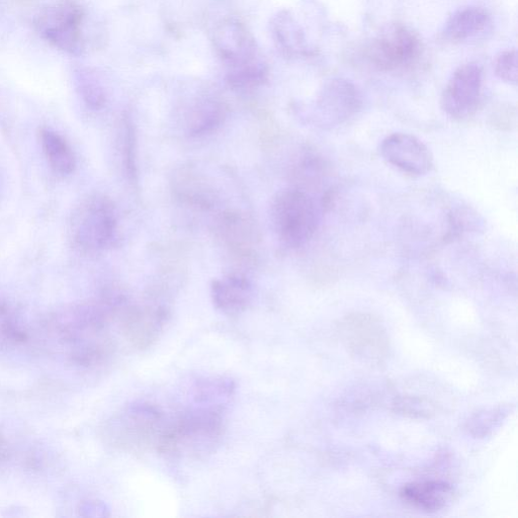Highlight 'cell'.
I'll list each match as a JSON object with an SVG mask.
<instances>
[{
    "instance_id": "6da1fadb",
    "label": "cell",
    "mask_w": 518,
    "mask_h": 518,
    "mask_svg": "<svg viewBox=\"0 0 518 518\" xmlns=\"http://www.w3.org/2000/svg\"><path fill=\"white\" fill-rule=\"evenodd\" d=\"M223 434L222 408L206 405L167 422L156 451L168 457L201 459L216 450Z\"/></svg>"
},
{
    "instance_id": "7a4b0ae2",
    "label": "cell",
    "mask_w": 518,
    "mask_h": 518,
    "mask_svg": "<svg viewBox=\"0 0 518 518\" xmlns=\"http://www.w3.org/2000/svg\"><path fill=\"white\" fill-rule=\"evenodd\" d=\"M213 41L232 89L253 90L268 80V64L243 24L236 20L223 21L216 28Z\"/></svg>"
},
{
    "instance_id": "3957f363",
    "label": "cell",
    "mask_w": 518,
    "mask_h": 518,
    "mask_svg": "<svg viewBox=\"0 0 518 518\" xmlns=\"http://www.w3.org/2000/svg\"><path fill=\"white\" fill-rule=\"evenodd\" d=\"M271 217L278 238L290 248L306 245L319 223L313 198L298 188L284 190L275 197Z\"/></svg>"
},
{
    "instance_id": "277c9868",
    "label": "cell",
    "mask_w": 518,
    "mask_h": 518,
    "mask_svg": "<svg viewBox=\"0 0 518 518\" xmlns=\"http://www.w3.org/2000/svg\"><path fill=\"white\" fill-rule=\"evenodd\" d=\"M166 424L162 412L154 405L134 403L112 421L110 439L116 447L131 454L156 450Z\"/></svg>"
},
{
    "instance_id": "5b68a950",
    "label": "cell",
    "mask_w": 518,
    "mask_h": 518,
    "mask_svg": "<svg viewBox=\"0 0 518 518\" xmlns=\"http://www.w3.org/2000/svg\"><path fill=\"white\" fill-rule=\"evenodd\" d=\"M118 228L116 207L105 197L86 200L73 216V237L86 249L100 250L112 246L117 239Z\"/></svg>"
},
{
    "instance_id": "8992f818",
    "label": "cell",
    "mask_w": 518,
    "mask_h": 518,
    "mask_svg": "<svg viewBox=\"0 0 518 518\" xmlns=\"http://www.w3.org/2000/svg\"><path fill=\"white\" fill-rule=\"evenodd\" d=\"M422 43L409 27L392 23L381 29L368 48V58L383 72H398L414 65L422 54Z\"/></svg>"
},
{
    "instance_id": "52a82bcc",
    "label": "cell",
    "mask_w": 518,
    "mask_h": 518,
    "mask_svg": "<svg viewBox=\"0 0 518 518\" xmlns=\"http://www.w3.org/2000/svg\"><path fill=\"white\" fill-rule=\"evenodd\" d=\"M337 333L343 347L367 363L380 364L389 355L390 339L383 324L369 314H352L338 324Z\"/></svg>"
},
{
    "instance_id": "ba28073f",
    "label": "cell",
    "mask_w": 518,
    "mask_h": 518,
    "mask_svg": "<svg viewBox=\"0 0 518 518\" xmlns=\"http://www.w3.org/2000/svg\"><path fill=\"white\" fill-rule=\"evenodd\" d=\"M364 105L362 93L350 79L333 77L326 80L313 106L314 119L322 128H333L358 115Z\"/></svg>"
},
{
    "instance_id": "9c48e42d",
    "label": "cell",
    "mask_w": 518,
    "mask_h": 518,
    "mask_svg": "<svg viewBox=\"0 0 518 518\" xmlns=\"http://www.w3.org/2000/svg\"><path fill=\"white\" fill-rule=\"evenodd\" d=\"M83 10L72 0L49 7L37 19L41 36L56 48L77 54L82 48Z\"/></svg>"
},
{
    "instance_id": "30bf717a",
    "label": "cell",
    "mask_w": 518,
    "mask_h": 518,
    "mask_svg": "<svg viewBox=\"0 0 518 518\" xmlns=\"http://www.w3.org/2000/svg\"><path fill=\"white\" fill-rule=\"evenodd\" d=\"M483 86V69L476 62L458 67L448 80L441 99L444 113L454 120L470 118L478 109Z\"/></svg>"
},
{
    "instance_id": "8fae6325",
    "label": "cell",
    "mask_w": 518,
    "mask_h": 518,
    "mask_svg": "<svg viewBox=\"0 0 518 518\" xmlns=\"http://www.w3.org/2000/svg\"><path fill=\"white\" fill-rule=\"evenodd\" d=\"M380 153L390 165L412 177H422L434 168V156L417 137L407 133H393L380 145Z\"/></svg>"
},
{
    "instance_id": "7c38bea8",
    "label": "cell",
    "mask_w": 518,
    "mask_h": 518,
    "mask_svg": "<svg viewBox=\"0 0 518 518\" xmlns=\"http://www.w3.org/2000/svg\"><path fill=\"white\" fill-rule=\"evenodd\" d=\"M170 313L161 304L130 306L126 309L122 329L133 348L147 350L159 339Z\"/></svg>"
},
{
    "instance_id": "4fadbf2b",
    "label": "cell",
    "mask_w": 518,
    "mask_h": 518,
    "mask_svg": "<svg viewBox=\"0 0 518 518\" xmlns=\"http://www.w3.org/2000/svg\"><path fill=\"white\" fill-rule=\"evenodd\" d=\"M491 16L478 7L456 11L445 23L443 36L453 43H467L484 38L492 31Z\"/></svg>"
},
{
    "instance_id": "5bb4252c",
    "label": "cell",
    "mask_w": 518,
    "mask_h": 518,
    "mask_svg": "<svg viewBox=\"0 0 518 518\" xmlns=\"http://www.w3.org/2000/svg\"><path fill=\"white\" fill-rule=\"evenodd\" d=\"M272 32L279 48L290 57L308 58L317 54V49L311 45L305 30L290 11H281L274 17Z\"/></svg>"
},
{
    "instance_id": "9a60e30c",
    "label": "cell",
    "mask_w": 518,
    "mask_h": 518,
    "mask_svg": "<svg viewBox=\"0 0 518 518\" xmlns=\"http://www.w3.org/2000/svg\"><path fill=\"white\" fill-rule=\"evenodd\" d=\"M211 296L215 307L222 313L238 315L251 302L252 286L245 277L230 275L212 283Z\"/></svg>"
},
{
    "instance_id": "2e32d148",
    "label": "cell",
    "mask_w": 518,
    "mask_h": 518,
    "mask_svg": "<svg viewBox=\"0 0 518 518\" xmlns=\"http://www.w3.org/2000/svg\"><path fill=\"white\" fill-rule=\"evenodd\" d=\"M453 495V487L444 481L408 483L400 490L403 502L425 512L444 509L451 502Z\"/></svg>"
},
{
    "instance_id": "e0dca14e",
    "label": "cell",
    "mask_w": 518,
    "mask_h": 518,
    "mask_svg": "<svg viewBox=\"0 0 518 518\" xmlns=\"http://www.w3.org/2000/svg\"><path fill=\"white\" fill-rule=\"evenodd\" d=\"M226 118L225 107L213 100L203 101L191 111L187 131L191 137H203L216 131Z\"/></svg>"
},
{
    "instance_id": "ac0fdd59",
    "label": "cell",
    "mask_w": 518,
    "mask_h": 518,
    "mask_svg": "<svg viewBox=\"0 0 518 518\" xmlns=\"http://www.w3.org/2000/svg\"><path fill=\"white\" fill-rule=\"evenodd\" d=\"M41 141L51 167L60 175H70L75 168V156L66 141L57 133L44 129Z\"/></svg>"
},
{
    "instance_id": "d6986e66",
    "label": "cell",
    "mask_w": 518,
    "mask_h": 518,
    "mask_svg": "<svg viewBox=\"0 0 518 518\" xmlns=\"http://www.w3.org/2000/svg\"><path fill=\"white\" fill-rule=\"evenodd\" d=\"M494 73L501 81L516 85L518 76L516 50H505L496 56Z\"/></svg>"
},
{
    "instance_id": "ffe728a7",
    "label": "cell",
    "mask_w": 518,
    "mask_h": 518,
    "mask_svg": "<svg viewBox=\"0 0 518 518\" xmlns=\"http://www.w3.org/2000/svg\"><path fill=\"white\" fill-rule=\"evenodd\" d=\"M394 407L397 412L418 418L430 417L435 411L434 406L429 402L413 397H402L396 400Z\"/></svg>"
},
{
    "instance_id": "44dd1931",
    "label": "cell",
    "mask_w": 518,
    "mask_h": 518,
    "mask_svg": "<svg viewBox=\"0 0 518 518\" xmlns=\"http://www.w3.org/2000/svg\"><path fill=\"white\" fill-rule=\"evenodd\" d=\"M81 93L84 101L92 109L100 110L106 103V96L102 86L95 80L86 78L81 85Z\"/></svg>"
},
{
    "instance_id": "7402d4cb",
    "label": "cell",
    "mask_w": 518,
    "mask_h": 518,
    "mask_svg": "<svg viewBox=\"0 0 518 518\" xmlns=\"http://www.w3.org/2000/svg\"><path fill=\"white\" fill-rule=\"evenodd\" d=\"M504 412L501 410H494L479 414L476 418L469 422V428L472 434L480 437L485 436L488 430H491L493 425L503 419Z\"/></svg>"
},
{
    "instance_id": "603a6c76",
    "label": "cell",
    "mask_w": 518,
    "mask_h": 518,
    "mask_svg": "<svg viewBox=\"0 0 518 518\" xmlns=\"http://www.w3.org/2000/svg\"><path fill=\"white\" fill-rule=\"evenodd\" d=\"M135 135L132 126L128 127L126 130V139H125V153H126V164L128 169L129 176L134 179L136 176V164H135Z\"/></svg>"
}]
</instances>
